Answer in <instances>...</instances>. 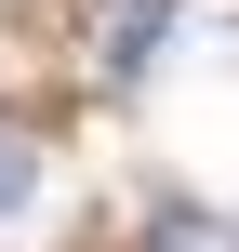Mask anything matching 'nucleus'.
Wrapping results in <instances>:
<instances>
[{"mask_svg":"<svg viewBox=\"0 0 239 252\" xmlns=\"http://www.w3.org/2000/svg\"><path fill=\"white\" fill-rule=\"evenodd\" d=\"M27 199H40V133H27V120H0V226H13Z\"/></svg>","mask_w":239,"mask_h":252,"instance_id":"obj_2","label":"nucleus"},{"mask_svg":"<svg viewBox=\"0 0 239 252\" xmlns=\"http://www.w3.org/2000/svg\"><path fill=\"white\" fill-rule=\"evenodd\" d=\"M146 252H239V213H200V199H173V213L146 226Z\"/></svg>","mask_w":239,"mask_h":252,"instance_id":"obj_1","label":"nucleus"}]
</instances>
